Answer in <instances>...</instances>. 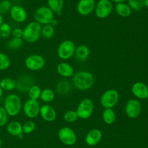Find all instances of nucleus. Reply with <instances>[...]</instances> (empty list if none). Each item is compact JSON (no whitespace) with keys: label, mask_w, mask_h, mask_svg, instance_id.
Here are the masks:
<instances>
[{"label":"nucleus","mask_w":148,"mask_h":148,"mask_svg":"<svg viewBox=\"0 0 148 148\" xmlns=\"http://www.w3.org/2000/svg\"><path fill=\"white\" fill-rule=\"evenodd\" d=\"M95 81L94 75L87 71H80L74 73L72 76V84L79 90H87L90 88Z\"/></svg>","instance_id":"f257e3e1"},{"label":"nucleus","mask_w":148,"mask_h":148,"mask_svg":"<svg viewBox=\"0 0 148 148\" xmlns=\"http://www.w3.org/2000/svg\"><path fill=\"white\" fill-rule=\"evenodd\" d=\"M42 25L33 21L28 23L23 29V39L29 43H33L38 40L41 36Z\"/></svg>","instance_id":"f03ea898"},{"label":"nucleus","mask_w":148,"mask_h":148,"mask_svg":"<svg viewBox=\"0 0 148 148\" xmlns=\"http://www.w3.org/2000/svg\"><path fill=\"white\" fill-rule=\"evenodd\" d=\"M22 107L21 100L16 94L8 95L4 100L3 108L9 116H16L20 112Z\"/></svg>","instance_id":"7ed1b4c3"},{"label":"nucleus","mask_w":148,"mask_h":148,"mask_svg":"<svg viewBox=\"0 0 148 148\" xmlns=\"http://www.w3.org/2000/svg\"><path fill=\"white\" fill-rule=\"evenodd\" d=\"M34 18L40 25L51 24L54 19V13L47 6H39L35 10Z\"/></svg>","instance_id":"20e7f679"},{"label":"nucleus","mask_w":148,"mask_h":148,"mask_svg":"<svg viewBox=\"0 0 148 148\" xmlns=\"http://www.w3.org/2000/svg\"><path fill=\"white\" fill-rule=\"evenodd\" d=\"M76 46L73 41L65 39L58 45L57 50L58 57L63 60H68L74 56Z\"/></svg>","instance_id":"39448f33"},{"label":"nucleus","mask_w":148,"mask_h":148,"mask_svg":"<svg viewBox=\"0 0 148 148\" xmlns=\"http://www.w3.org/2000/svg\"><path fill=\"white\" fill-rule=\"evenodd\" d=\"M113 9V3L110 0H99L95 5L94 12L96 16L101 19L109 16Z\"/></svg>","instance_id":"423d86ee"},{"label":"nucleus","mask_w":148,"mask_h":148,"mask_svg":"<svg viewBox=\"0 0 148 148\" xmlns=\"http://www.w3.org/2000/svg\"><path fill=\"white\" fill-rule=\"evenodd\" d=\"M24 65L29 71H37L43 68L45 65V60L41 55L33 54L26 57Z\"/></svg>","instance_id":"0eeeda50"},{"label":"nucleus","mask_w":148,"mask_h":148,"mask_svg":"<svg viewBox=\"0 0 148 148\" xmlns=\"http://www.w3.org/2000/svg\"><path fill=\"white\" fill-rule=\"evenodd\" d=\"M119 95L114 89H109L105 91L102 95L100 99L102 106L105 109H111L118 102Z\"/></svg>","instance_id":"6e6552de"},{"label":"nucleus","mask_w":148,"mask_h":148,"mask_svg":"<svg viewBox=\"0 0 148 148\" xmlns=\"http://www.w3.org/2000/svg\"><path fill=\"white\" fill-rule=\"evenodd\" d=\"M93 109V102L89 98H84L78 105L76 113L78 117L82 119H87L91 115Z\"/></svg>","instance_id":"1a4fd4ad"},{"label":"nucleus","mask_w":148,"mask_h":148,"mask_svg":"<svg viewBox=\"0 0 148 148\" xmlns=\"http://www.w3.org/2000/svg\"><path fill=\"white\" fill-rule=\"evenodd\" d=\"M40 105L38 100L28 99L23 105L24 114L29 119H34L39 114Z\"/></svg>","instance_id":"9d476101"},{"label":"nucleus","mask_w":148,"mask_h":148,"mask_svg":"<svg viewBox=\"0 0 148 148\" xmlns=\"http://www.w3.org/2000/svg\"><path fill=\"white\" fill-rule=\"evenodd\" d=\"M58 136L60 141L66 145L71 146L76 142V135L71 128L68 127H64L60 129Z\"/></svg>","instance_id":"9b49d317"},{"label":"nucleus","mask_w":148,"mask_h":148,"mask_svg":"<svg viewBox=\"0 0 148 148\" xmlns=\"http://www.w3.org/2000/svg\"><path fill=\"white\" fill-rule=\"evenodd\" d=\"M9 14L11 18L17 23H23L26 21L28 17V13L26 10L21 5H12Z\"/></svg>","instance_id":"f8f14e48"},{"label":"nucleus","mask_w":148,"mask_h":148,"mask_svg":"<svg viewBox=\"0 0 148 148\" xmlns=\"http://www.w3.org/2000/svg\"><path fill=\"white\" fill-rule=\"evenodd\" d=\"M16 81V88L20 92H28L34 84V78L29 75L24 74L20 76Z\"/></svg>","instance_id":"ddd939ff"},{"label":"nucleus","mask_w":148,"mask_h":148,"mask_svg":"<svg viewBox=\"0 0 148 148\" xmlns=\"http://www.w3.org/2000/svg\"><path fill=\"white\" fill-rule=\"evenodd\" d=\"M95 5V0H79L76 6L77 12L81 16H87L94 11Z\"/></svg>","instance_id":"4468645a"},{"label":"nucleus","mask_w":148,"mask_h":148,"mask_svg":"<svg viewBox=\"0 0 148 148\" xmlns=\"http://www.w3.org/2000/svg\"><path fill=\"white\" fill-rule=\"evenodd\" d=\"M125 110L128 117L132 119L136 118L140 113L141 104L138 100L131 99L127 102Z\"/></svg>","instance_id":"2eb2a0df"},{"label":"nucleus","mask_w":148,"mask_h":148,"mask_svg":"<svg viewBox=\"0 0 148 148\" xmlns=\"http://www.w3.org/2000/svg\"><path fill=\"white\" fill-rule=\"evenodd\" d=\"M133 95L138 98L145 99L148 98V86L142 82H136L131 87Z\"/></svg>","instance_id":"dca6fc26"},{"label":"nucleus","mask_w":148,"mask_h":148,"mask_svg":"<svg viewBox=\"0 0 148 148\" xmlns=\"http://www.w3.org/2000/svg\"><path fill=\"white\" fill-rule=\"evenodd\" d=\"M39 114L40 117L46 121H53L57 116L55 109L49 105H43L40 106Z\"/></svg>","instance_id":"f3484780"},{"label":"nucleus","mask_w":148,"mask_h":148,"mask_svg":"<svg viewBox=\"0 0 148 148\" xmlns=\"http://www.w3.org/2000/svg\"><path fill=\"white\" fill-rule=\"evenodd\" d=\"M90 54V50L89 47L86 45L82 44L76 47L74 56L77 61L84 62L88 59Z\"/></svg>","instance_id":"a211bd4d"},{"label":"nucleus","mask_w":148,"mask_h":148,"mask_svg":"<svg viewBox=\"0 0 148 148\" xmlns=\"http://www.w3.org/2000/svg\"><path fill=\"white\" fill-rule=\"evenodd\" d=\"M57 73L64 77H70L74 75V69L73 66L68 62H61L56 67Z\"/></svg>","instance_id":"6ab92c4d"},{"label":"nucleus","mask_w":148,"mask_h":148,"mask_svg":"<svg viewBox=\"0 0 148 148\" xmlns=\"http://www.w3.org/2000/svg\"><path fill=\"white\" fill-rule=\"evenodd\" d=\"M8 133L13 136L23 135V124L17 121H12L8 124L6 127Z\"/></svg>","instance_id":"aec40b11"},{"label":"nucleus","mask_w":148,"mask_h":148,"mask_svg":"<svg viewBox=\"0 0 148 148\" xmlns=\"http://www.w3.org/2000/svg\"><path fill=\"white\" fill-rule=\"evenodd\" d=\"M101 131L98 129H92L87 134L86 142L90 146H94L101 140Z\"/></svg>","instance_id":"412c9836"},{"label":"nucleus","mask_w":148,"mask_h":148,"mask_svg":"<svg viewBox=\"0 0 148 148\" xmlns=\"http://www.w3.org/2000/svg\"><path fill=\"white\" fill-rule=\"evenodd\" d=\"M71 83L67 80H62L57 83L56 86V91L60 95H64L69 93L72 90Z\"/></svg>","instance_id":"4be33fe9"},{"label":"nucleus","mask_w":148,"mask_h":148,"mask_svg":"<svg viewBox=\"0 0 148 148\" xmlns=\"http://www.w3.org/2000/svg\"><path fill=\"white\" fill-rule=\"evenodd\" d=\"M114 10L119 16L124 18L129 17L132 12V10L129 5L124 2L116 3Z\"/></svg>","instance_id":"5701e85b"},{"label":"nucleus","mask_w":148,"mask_h":148,"mask_svg":"<svg viewBox=\"0 0 148 148\" xmlns=\"http://www.w3.org/2000/svg\"><path fill=\"white\" fill-rule=\"evenodd\" d=\"M47 6L52 12L57 14L61 13L64 8V0H47Z\"/></svg>","instance_id":"b1692460"},{"label":"nucleus","mask_w":148,"mask_h":148,"mask_svg":"<svg viewBox=\"0 0 148 148\" xmlns=\"http://www.w3.org/2000/svg\"><path fill=\"white\" fill-rule=\"evenodd\" d=\"M0 86L3 91H12L16 88V81L10 77H4L0 80Z\"/></svg>","instance_id":"393cba45"},{"label":"nucleus","mask_w":148,"mask_h":148,"mask_svg":"<svg viewBox=\"0 0 148 148\" xmlns=\"http://www.w3.org/2000/svg\"><path fill=\"white\" fill-rule=\"evenodd\" d=\"M55 27L51 24H45L42 26L41 35L46 39L51 38L55 34Z\"/></svg>","instance_id":"a878e982"},{"label":"nucleus","mask_w":148,"mask_h":148,"mask_svg":"<svg viewBox=\"0 0 148 148\" xmlns=\"http://www.w3.org/2000/svg\"><path fill=\"white\" fill-rule=\"evenodd\" d=\"M23 38L13 37L7 42V47L11 50H17L19 49L23 45Z\"/></svg>","instance_id":"bb28decb"},{"label":"nucleus","mask_w":148,"mask_h":148,"mask_svg":"<svg viewBox=\"0 0 148 148\" xmlns=\"http://www.w3.org/2000/svg\"><path fill=\"white\" fill-rule=\"evenodd\" d=\"M55 97V93L52 89L46 88L42 90L40 98V99L46 103H49L53 101Z\"/></svg>","instance_id":"cd10ccee"},{"label":"nucleus","mask_w":148,"mask_h":148,"mask_svg":"<svg viewBox=\"0 0 148 148\" xmlns=\"http://www.w3.org/2000/svg\"><path fill=\"white\" fill-rule=\"evenodd\" d=\"M102 117L105 123L108 124H112L115 121L116 115L112 109H106L103 112Z\"/></svg>","instance_id":"c85d7f7f"},{"label":"nucleus","mask_w":148,"mask_h":148,"mask_svg":"<svg viewBox=\"0 0 148 148\" xmlns=\"http://www.w3.org/2000/svg\"><path fill=\"white\" fill-rule=\"evenodd\" d=\"M42 90L39 86L34 84L28 91L29 98L34 100H38L39 98H40Z\"/></svg>","instance_id":"c756f323"},{"label":"nucleus","mask_w":148,"mask_h":148,"mask_svg":"<svg viewBox=\"0 0 148 148\" xmlns=\"http://www.w3.org/2000/svg\"><path fill=\"white\" fill-rule=\"evenodd\" d=\"M12 28L10 25L6 23L3 22L0 25V36L1 38H8L12 35Z\"/></svg>","instance_id":"7c9ffc66"},{"label":"nucleus","mask_w":148,"mask_h":148,"mask_svg":"<svg viewBox=\"0 0 148 148\" xmlns=\"http://www.w3.org/2000/svg\"><path fill=\"white\" fill-rule=\"evenodd\" d=\"M10 59L8 55L3 52H0V71H5L10 66Z\"/></svg>","instance_id":"2f4dec72"},{"label":"nucleus","mask_w":148,"mask_h":148,"mask_svg":"<svg viewBox=\"0 0 148 148\" xmlns=\"http://www.w3.org/2000/svg\"><path fill=\"white\" fill-rule=\"evenodd\" d=\"M145 0H128V5L132 10L139 12L145 7Z\"/></svg>","instance_id":"473e14b6"},{"label":"nucleus","mask_w":148,"mask_h":148,"mask_svg":"<svg viewBox=\"0 0 148 148\" xmlns=\"http://www.w3.org/2000/svg\"><path fill=\"white\" fill-rule=\"evenodd\" d=\"M12 5H13L10 0L0 1V13L3 15L9 13Z\"/></svg>","instance_id":"72a5a7b5"},{"label":"nucleus","mask_w":148,"mask_h":148,"mask_svg":"<svg viewBox=\"0 0 148 148\" xmlns=\"http://www.w3.org/2000/svg\"><path fill=\"white\" fill-rule=\"evenodd\" d=\"M36 128V124L32 120H28L23 124V132L25 134L32 133Z\"/></svg>","instance_id":"f704fd0d"},{"label":"nucleus","mask_w":148,"mask_h":148,"mask_svg":"<svg viewBox=\"0 0 148 148\" xmlns=\"http://www.w3.org/2000/svg\"><path fill=\"white\" fill-rule=\"evenodd\" d=\"M77 114L76 112L74 110H68L64 114V119L68 123L74 122L77 119Z\"/></svg>","instance_id":"c9c22d12"},{"label":"nucleus","mask_w":148,"mask_h":148,"mask_svg":"<svg viewBox=\"0 0 148 148\" xmlns=\"http://www.w3.org/2000/svg\"><path fill=\"white\" fill-rule=\"evenodd\" d=\"M8 114L3 107L0 106V127L4 126L8 119Z\"/></svg>","instance_id":"e433bc0d"},{"label":"nucleus","mask_w":148,"mask_h":148,"mask_svg":"<svg viewBox=\"0 0 148 148\" xmlns=\"http://www.w3.org/2000/svg\"><path fill=\"white\" fill-rule=\"evenodd\" d=\"M12 35L13 37L22 38L23 35V29L19 27H17V28H14V29H12Z\"/></svg>","instance_id":"4c0bfd02"},{"label":"nucleus","mask_w":148,"mask_h":148,"mask_svg":"<svg viewBox=\"0 0 148 148\" xmlns=\"http://www.w3.org/2000/svg\"><path fill=\"white\" fill-rule=\"evenodd\" d=\"M113 2L116 3H121V2H124L125 1V0H112Z\"/></svg>","instance_id":"58836bf2"},{"label":"nucleus","mask_w":148,"mask_h":148,"mask_svg":"<svg viewBox=\"0 0 148 148\" xmlns=\"http://www.w3.org/2000/svg\"><path fill=\"white\" fill-rule=\"evenodd\" d=\"M4 21H3V16H2V14H1V13H0V25L3 23Z\"/></svg>","instance_id":"ea45409f"},{"label":"nucleus","mask_w":148,"mask_h":148,"mask_svg":"<svg viewBox=\"0 0 148 148\" xmlns=\"http://www.w3.org/2000/svg\"><path fill=\"white\" fill-rule=\"evenodd\" d=\"M144 4H145V7L148 8V0H145Z\"/></svg>","instance_id":"a19ab883"},{"label":"nucleus","mask_w":148,"mask_h":148,"mask_svg":"<svg viewBox=\"0 0 148 148\" xmlns=\"http://www.w3.org/2000/svg\"><path fill=\"white\" fill-rule=\"evenodd\" d=\"M3 90L2 88V87L0 86V97H1L3 95Z\"/></svg>","instance_id":"79ce46f5"},{"label":"nucleus","mask_w":148,"mask_h":148,"mask_svg":"<svg viewBox=\"0 0 148 148\" xmlns=\"http://www.w3.org/2000/svg\"><path fill=\"white\" fill-rule=\"evenodd\" d=\"M2 142L1 139L0 138V148H1V146H2Z\"/></svg>","instance_id":"37998d69"},{"label":"nucleus","mask_w":148,"mask_h":148,"mask_svg":"<svg viewBox=\"0 0 148 148\" xmlns=\"http://www.w3.org/2000/svg\"><path fill=\"white\" fill-rule=\"evenodd\" d=\"M0 39H1V36H0Z\"/></svg>","instance_id":"c03bdc74"}]
</instances>
